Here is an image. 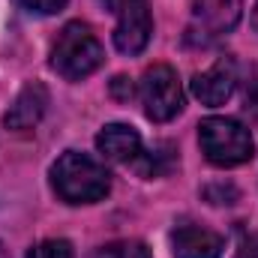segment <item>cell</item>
Segmentation results:
<instances>
[{"instance_id": "cell-1", "label": "cell", "mask_w": 258, "mask_h": 258, "mask_svg": "<svg viewBox=\"0 0 258 258\" xmlns=\"http://www.w3.org/2000/svg\"><path fill=\"white\" fill-rule=\"evenodd\" d=\"M51 189L66 204H93L111 189V174L87 153L66 150L51 165Z\"/></svg>"}, {"instance_id": "cell-2", "label": "cell", "mask_w": 258, "mask_h": 258, "mask_svg": "<svg viewBox=\"0 0 258 258\" xmlns=\"http://www.w3.org/2000/svg\"><path fill=\"white\" fill-rule=\"evenodd\" d=\"M102 63H105V51L93 36V30L84 21H69L51 48V69L63 75L66 81H81L93 75Z\"/></svg>"}, {"instance_id": "cell-3", "label": "cell", "mask_w": 258, "mask_h": 258, "mask_svg": "<svg viewBox=\"0 0 258 258\" xmlns=\"http://www.w3.org/2000/svg\"><path fill=\"white\" fill-rule=\"evenodd\" d=\"M198 144L201 153L219 165V168H234L243 165L255 156V141L249 129L234 117H207L198 123Z\"/></svg>"}, {"instance_id": "cell-4", "label": "cell", "mask_w": 258, "mask_h": 258, "mask_svg": "<svg viewBox=\"0 0 258 258\" xmlns=\"http://www.w3.org/2000/svg\"><path fill=\"white\" fill-rule=\"evenodd\" d=\"M138 99L144 105L147 120L153 123H168L171 117H177L183 111V87L177 72L168 63H156L144 69L141 81H138Z\"/></svg>"}, {"instance_id": "cell-5", "label": "cell", "mask_w": 258, "mask_h": 258, "mask_svg": "<svg viewBox=\"0 0 258 258\" xmlns=\"http://www.w3.org/2000/svg\"><path fill=\"white\" fill-rule=\"evenodd\" d=\"M105 9L117 15L114 27V48L120 54H141L150 42L153 33V18H150V0H99Z\"/></svg>"}, {"instance_id": "cell-6", "label": "cell", "mask_w": 258, "mask_h": 258, "mask_svg": "<svg viewBox=\"0 0 258 258\" xmlns=\"http://www.w3.org/2000/svg\"><path fill=\"white\" fill-rule=\"evenodd\" d=\"M192 33H198L204 42L213 36H222L228 30L237 27L240 12H243V0H192Z\"/></svg>"}, {"instance_id": "cell-7", "label": "cell", "mask_w": 258, "mask_h": 258, "mask_svg": "<svg viewBox=\"0 0 258 258\" xmlns=\"http://www.w3.org/2000/svg\"><path fill=\"white\" fill-rule=\"evenodd\" d=\"M189 87H192V96L201 102V105L216 108V105L228 102L231 93H234V87H237V69H234V60L222 57V60H216L210 69L195 72L192 81H189Z\"/></svg>"}, {"instance_id": "cell-8", "label": "cell", "mask_w": 258, "mask_h": 258, "mask_svg": "<svg viewBox=\"0 0 258 258\" xmlns=\"http://www.w3.org/2000/svg\"><path fill=\"white\" fill-rule=\"evenodd\" d=\"M171 246L174 258H219L225 249V237L210 228L183 222L171 231Z\"/></svg>"}, {"instance_id": "cell-9", "label": "cell", "mask_w": 258, "mask_h": 258, "mask_svg": "<svg viewBox=\"0 0 258 258\" xmlns=\"http://www.w3.org/2000/svg\"><path fill=\"white\" fill-rule=\"evenodd\" d=\"M45 108H48V87L42 81H30L21 87V93L15 96V102L3 114V123H6V129L24 132V129L36 126L42 120Z\"/></svg>"}, {"instance_id": "cell-10", "label": "cell", "mask_w": 258, "mask_h": 258, "mask_svg": "<svg viewBox=\"0 0 258 258\" xmlns=\"http://www.w3.org/2000/svg\"><path fill=\"white\" fill-rule=\"evenodd\" d=\"M96 150L111 162H135L141 153V135L129 123H108L96 135Z\"/></svg>"}, {"instance_id": "cell-11", "label": "cell", "mask_w": 258, "mask_h": 258, "mask_svg": "<svg viewBox=\"0 0 258 258\" xmlns=\"http://www.w3.org/2000/svg\"><path fill=\"white\" fill-rule=\"evenodd\" d=\"M174 162H177V156H174V147L171 144H156L150 153H144V159L138 156V168H141V174L144 177H159V174H165V171H171L174 168Z\"/></svg>"}, {"instance_id": "cell-12", "label": "cell", "mask_w": 258, "mask_h": 258, "mask_svg": "<svg viewBox=\"0 0 258 258\" xmlns=\"http://www.w3.org/2000/svg\"><path fill=\"white\" fill-rule=\"evenodd\" d=\"M93 258H153V255L141 240H114V243L99 246Z\"/></svg>"}, {"instance_id": "cell-13", "label": "cell", "mask_w": 258, "mask_h": 258, "mask_svg": "<svg viewBox=\"0 0 258 258\" xmlns=\"http://www.w3.org/2000/svg\"><path fill=\"white\" fill-rule=\"evenodd\" d=\"M27 258H75V252H72V243L69 240H42V243H36L30 252H27Z\"/></svg>"}, {"instance_id": "cell-14", "label": "cell", "mask_w": 258, "mask_h": 258, "mask_svg": "<svg viewBox=\"0 0 258 258\" xmlns=\"http://www.w3.org/2000/svg\"><path fill=\"white\" fill-rule=\"evenodd\" d=\"M201 195H204L210 204H234V201H237V189H234L231 183H210V186H204Z\"/></svg>"}, {"instance_id": "cell-15", "label": "cell", "mask_w": 258, "mask_h": 258, "mask_svg": "<svg viewBox=\"0 0 258 258\" xmlns=\"http://www.w3.org/2000/svg\"><path fill=\"white\" fill-rule=\"evenodd\" d=\"M24 9H30V12H36V15H54V12H60L66 6V0H18Z\"/></svg>"}, {"instance_id": "cell-16", "label": "cell", "mask_w": 258, "mask_h": 258, "mask_svg": "<svg viewBox=\"0 0 258 258\" xmlns=\"http://www.w3.org/2000/svg\"><path fill=\"white\" fill-rule=\"evenodd\" d=\"M111 93H114L117 99L129 102V99L135 96V87H132V81H129L126 75H114V81H111Z\"/></svg>"}, {"instance_id": "cell-17", "label": "cell", "mask_w": 258, "mask_h": 258, "mask_svg": "<svg viewBox=\"0 0 258 258\" xmlns=\"http://www.w3.org/2000/svg\"><path fill=\"white\" fill-rule=\"evenodd\" d=\"M234 258H258V231L255 234H249V237L240 243V249H237V255Z\"/></svg>"}, {"instance_id": "cell-18", "label": "cell", "mask_w": 258, "mask_h": 258, "mask_svg": "<svg viewBox=\"0 0 258 258\" xmlns=\"http://www.w3.org/2000/svg\"><path fill=\"white\" fill-rule=\"evenodd\" d=\"M252 27L258 30V0H255V9H252Z\"/></svg>"}, {"instance_id": "cell-19", "label": "cell", "mask_w": 258, "mask_h": 258, "mask_svg": "<svg viewBox=\"0 0 258 258\" xmlns=\"http://www.w3.org/2000/svg\"><path fill=\"white\" fill-rule=\"evenodd\" d=\"M0 258H6V252H3V249H0Z\"/></svg>"}]
</instances>
